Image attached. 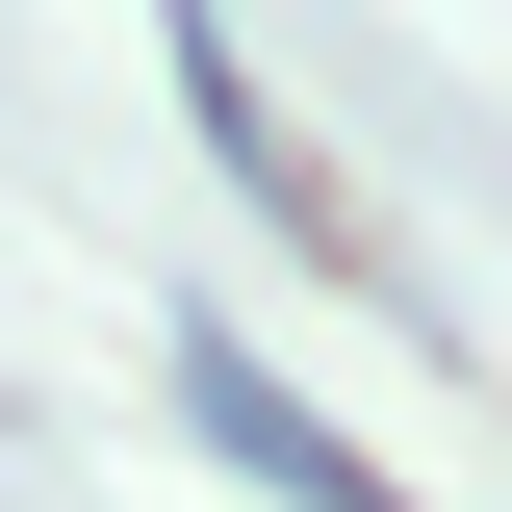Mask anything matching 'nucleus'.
<instances>
[{"mask_svg":"<svg viewBox=\"0 0 512 512\" xmlns=\"http://www.w3.org/2000/svg\"><path fill=\"white\" fill-rule=\"evenodd\" d=\"M180 410H205V461H231V487H282V512H410V487H384V461H333L308 410H282V384L231 359V333H180Z\"/></svg>","mask_w":512,"mask_h":512,"instance_id":"1","label":"nucleus"}]
</instances>
